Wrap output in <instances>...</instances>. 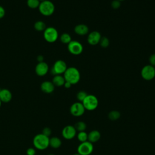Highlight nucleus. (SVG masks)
I'll return each instance as SVG.
<instances>
[{
	"label": "nucleus",
	"mask_w": 155,
	"mask_h": 155,
	"mask_svg": "<svg viewBox=\"0 0 155 155\" xmlns=\"http://www.w3.org/2000/svg\"><path fill=\"white\" fill-rule=\"evenodd\" d=\"M118 1H124V0H118Z\"/></svg>",
	"instance_id": "nucleus-39"
},
{
	"label": "nucleus",
	"mask_w": 155,
	"mask_h": 155,
	"mask_svg": "<svg viewBox=\"0 0 155 155\" xmlns=\"http://www.w3.org/2000/svg\"><path fill=\"white\" fill-rule=\"evenodd\" d=\"M111 7L113 9H118L120 7V1L118 0H114L111 2Z\"/></svg>",
	"instance_id": "nucleus-28"
},
{
	"label": "nucleus",
	"mask_w": 155,
	"mask_h": 155,
	"mask_svg": "<svg viewBox=\"0 0 155 155\" xmlns=\"http://www.w3.org/2000/svg\"><path fill=\"white\" fill-rule=\"evenodd\" d=\"M65 82V80L64 79V77L61 76V74L54 75L52 80V82L54 84V85L57 87L63 86L64 85Z\"/></svg>",
	"instance_id": "nucleus-18"
},
{
	"label": "nucleus",
	"mask_w": 155,
	"mask_h": 155,
	"mask_svg": "<svg viewBox=\"0 0 155 155\" xmlns=\"http://www.w3.org/2000/svg\"><path fill=\"white\" fill-rule=\"evenodd\" d=\"M54 87L55 86L52 82L44 81L41 85V89L44 93L50 94L53 92L54 90Z\"/></svg>",
	"instance_id": "nucleus-14"
},
{
	"label": "nucleus",
	"mask_w": 155,
	"mask_h": 155,
	"mask_svg": "<svg viewBox=\"0 0 155 155\" xmlns=\"http://www.w3.org/2000/svg\"><path fill=\"white\" fill-rule=\"evenodd\" d=\"M5 9L4 8V7L0 5V19L2 18L5 16Z\"/></svg>",
	"instance_id": "nucleus-32"
},
{
	"label": "nucleus",
	"mask_w": 155,
	"mask_h": 155,
	"mask_svg": "<svg viewBox=\"0 0 155 155\" xmlns=\"http://www.w3.org/2000/svg\"><path fill=\"white\" fill-rule=\"evenodd\" d=\"M77 131L73 125H67L62 130V136L63 137L67 140L73 139L76 135Z\"/></svg>",
	"instance_id": "nucleus-11"
},
{
	"label": "nucleus",
	"mask_w": 155,
	"mask_h": 155,
	"mask_svg": "<svg viewBox=\"0 0 155 155\" xmlns=\"http://www.w3.org/2000/svg\"><path fill=\"white\" fill-rule=\"evenodd\" d=\"M38 8L40 13L42 15L47 16L51 15L54 13L55 9L54 4L49 0L41 2Z\"/></svg>",
	"instance_id": "nucleus-3"
},
{
	"label": "nucleus",
	"mask_w": 155,
	"mask_h": 155,
	"mask_svg": "<svg viewBox=\"0 0 155 155\" xmlns=\"http://www.w3.org/2000/svg\"><path fill=\"white\" fill-rule=\"evenodd\" d=\"M27 155H35L36 150L33 148H29L27 150Z\"/></svg>",
	"instance_id": "nucleus-31"
},
{
	"label": "nucleus",
	"mask_w": 155,
	"mask_h": 155,
	"mask_svg": "<svg viewBox=\"0 0 155 155\" xmlns=\"http://www.w3.org/2000/svg\"><path fill=\"white\" fill-rule=\"evenodd\" d=\"M74 30L77 35L83 36L88 33L89 29L88 26L85 24H78L75 26Z\"/></svg>",
	"instance_id": "nucleus-17"
},
{
	"label": "nucleus",
	"mask_w": 155,
	"mask_h": 155,
	"mask_svg": "<svg viewBox=\"0 0 155 155\" xmlns=\"http://www.w3.org/2000/svg\"><path fill=\"white\" fill-rule=\"evenodd\" d=\"M85 110L88 111H93L95 110L99 104L97 98L93 94H88L86 97L82 102Z\"/></svg>",
	"instance_id": "nucleus-4"
},
{
	"label": "nucleus",
	"mask_w": 155,
	"mask_h": 155,
	"mask_svg": "<svg viewBox=\"0 0 155 155\" xmlns=\"http://www.w3.org/2000/svg\"><path fill=\"white\" fill-rule=\"evenodd\" d=\"M46 1V0H39L40 2H42V1Z\"/></svg>",
	"instance_id": "nucleus-37"
},
{
	"label": "nucleus",
	"mask_w": 155,
	"mask_h": 155,
	"mask_svg": "<svg viewBox=\"0 0 155 155\" xmlns=\"http://www.w3.org/2000/svg\"><path fill=\"white\" fill-rule=\"evenodd\" d=\"M142 78L146 81H151L155 77V68L151 65H145L141 70Z\"/></svg>",
	"instance_id": "nucleus-7"
},
{
	"label": "nucleus",
	"mask_w": 155,
	"mask_h": 155,
	"mask_svg": "<svg viewBox=\"0 0 155 155\" xmlns=\"http://www.w3.org/2000/svg\"><path fill=\"white\" fill-rule=\"evenodd\" d=\"M120 113L119 111H118L117 110L111 111L108 113V118L112 121L117 120L120 117Z\"/></svg>",
	"instance_id": "nucleus-22"
},
{
	"label": "nucleus",
	"mask_w": 155,
	"mask_h": 155,
	"mask_svg": "<svg viewBox=\"0 0 155 155\" xmlns=\"http://www.w3.org/2000/svg\"><path fill=\"white\" fill-rule=\"evenodd\" d=\"M149 61L151 65L153 67L155 66V54H153L150 56Z\"/></svg>",
	"instance_id": "nucleus-30"
},
{
	"label": "nucleus",
	"mask_w": 155,
	"mask_h": 155,
	"mask_svg": "<svg viewBox=\"0 0 155 155\" xmlns=\"http://www.w3.org/2000/svg\"><path fill=\"white\" fill-rule=\"evenodd\" d=\"M64 77L65 81L73 85L79 82L81 78V74L79 71L76 68L71 67L67 68L64 73Z\"/></svg>",
	"instance_id": "nucleus-1"
},
{
	"label": "nucleus",
	"mask_w": 155,
	"mask_h": 155,
	"mask_svg": "<svg viewBox=\"0 0 155 155\" xmlns=\"http://www.w3.org/2000/svg\"><path fill=\"white\" fill-rule=\"evenodd\" d=\"M78 140L81 142H84L88 140V134L84 131H80L77 134Z\"/></svg>",
	"instance_id": "nucleus-23"
},
{
	"label": "nucleus",
	"mask_w": 155,
	"mask_h": 155,
	"mask_svg": "<svg viewBox=\"0 0 155 155\" xmlns=\"http://www.w3.org/2000/svg\"><path fill=\"white\" fill-rule=\"evenodd\" d=\"M64 87H65V88H70V87H71V84L70 82L65 81V83H64Z\"/></svg>",
	"instance_id": "nucleus-33"
},
{
	"label": "nucleus",
	"mask_w": 155,
	"mask_h": 155,
	"mask_svg": "<svg viewBox=\"0 0 155 155\" xmlns=\"http://www.w3.org/2000/svg\"><path fill=\"white\" fill-rule=\"evenodd\" d=\"M42 133L43 134H44L45 136H47V137H49L51 134V130L50 128L48 127H45L43 130H42Z\"/></svg>",
	"instance_id": "nucleus-29"
},
{
	"label": "nucleus",
	"mask_w": 155,
	"mask_h": 155,
	"mask_svg": "<svg viewBox=\"0 0 155 155\" xmlns=\"http://www.w3.org/2000/svg\"><path fill=\"white\" fill-rule=\"evenodd\" d=\"M154 68H155V67H154Z\"/></svg>",
	"instance_id": "nucleus-41"
},
{
	"label": "nucleus",
	"mask_w": 155,
	"mask_h": 155,
	"mask_svg": "<svg viewBox=\"0 0 155 155\" xmlns=\"http://www.w3.org/2000/svg\"><path fill=\"white\" fill-rule=\"evenodd\" d=\"M85 109L82 102H77L73 103L70 108V113L75 117H79L82 116L85 113Z\"/></svg>",
	"instance_id": "nucleus-9"
},
{
	"label": "nucleus",
	"mask_w": 155,
	"mask_h": 155,
	"mask_svg": "<svg viewBox=\"0 0 155 155\" xmlns=\"http://www.w3.org/2000/svg\"><path fill=\"white\" fill-rule=\"evenodd\" d=\"M48 64L43 61L38 62L35 67V71L38 76H44L48 73Z\"/></svg>",
	"instance_id": "nucleus-13"
},
{
	"label": "nucleus",
	"mask_w": 155,
	"mask_h": 155,
	"mask_svg": "<svg viewBox=\"0 0 155 155\" xmlns=\"http://www.w3.org/2000/svg\"><path fill=\"white\" fill-rule=\"evenodd\" d=\"M62 142L58 137H52L49 140V146L53 148H58L61 147Z\"/></svg>",
	"instance_id": "nucleus-19"
},
{
	"label": "nucleus",
	"mask_w": 155,
	"mask_h": 155,
	"mask_svg": "<svg viewBox=\"0 0 155 155\" xmlns=\"http://www.w3.org/2000/svg\"><path fill=\"white\" fill-rule=\"evenodd\" d=\"M60 40L62 43L67 44H68L72 41L71 36L69 34L66 33L61 35V36L60 37Z\"/></svg>",
	"instance_id": "nucleus-25"
},
{
	"label": "nucleus",
	"mask_w": 155,
	"mask_h": 155,
	"mask_svg": "<svg viewBox=\"0 0 155 155\" xmlns=\"http://www.w3.org/2000/svg\"><path fill=\"white\" fill-rule=\"evenodd\" d=\"M12 94L11 91L8 89H1L0 91V100L2 102L7 103L11 101Z\"/></svg>",
	"instance_id": "nucleus-15"
},
{
	"label": "nucleus",
	"mask_w": 155,
	"mask_h": 155,
	"mask_svg": "<svg viewBox=\"0 0 155 155\" xmlns=\"http://www.w3.org/2000/svg\"><path fill=\"white\" fill-rule=\"evenodd\" d=\"M101 38V33L97 31H93L90 32L87 37V42L91 45H95L99 43Z\"/></svg>",
	"instance_id": "nucleus-12"
},
{
	"label": "nucleus",
	"mask_w": 155,
	"mask_h": 155,
	"mask_svg": "<svg viewBox=\"0 0 155 155\" xmlns=\"http://www.w3.org/2000/svg\"><path fill=\"white\" fill-rule=\"evenodd\" d=\"M34 28L38 31H44L47 27L44 22L42 21H38L35 23Z\"/></svg>",
	"instance_id": "nucleus-20"
},
{
	"label": "nucleus",
	"mask_w": 155,
	"mask_h": 155,
	"mask_svg": "<svg viewBox=\"0 0 155 155\" xmlns=\"http://www.w3.org/2000/svg\"><path fill=\"white\" fill-rule=\"evenodd\" d=\"M1 104H2V102H1V100H0V107H1Z\"/></svg>",
	"instance_id": "nucleus-36"
},
{
	"label": "nucleus",
	"mask_w": 155,
	"mask_h": 155,
	"mask_svg": "<svg viewBox=\"0 0 155 155\" xmlns=\"http://www.w3.org/2000/svg\"><path fill=\"white\" fill-rule=\"evenodd\" d=\"M49 137H47L42 133L36 134L33 140L34 147L39 150H44L49 146Z\"/></svg>",
	"instance_id": "nucleus-2"
},
{
	"label": "nucleus",
	"mask_w": 155,
	"mask_h": 155,
	"mask_svg": "<svg viewBox=\"0 0 155 155\" xmlns=\"http://www.w3.org/2000/svg\"><path fill=\"white\" fill-rule=\"evenodd\" d=\"M74 127L76 130L79 132L84 131L87 128V125L83 121H79V122H76Z\"/></svg>",
	"instance_id": "nucleus-21"
},
{
	"label": "nucleus",
	"mask_w": 155,
	"mask_h": 155,
	"mask_svg": "<svg viewBox=\"0 0 155 155\" xmlns=\"http://www.w3.org/2000/svg\"><path fill=\"white\" fill-rule=\"evenodd\" d=\"M93 145L89 141L81 142L77 148V151L80 155H90L93 151Z\"/></svg>",
	"instance_id": "nucleus-6"
},
{
	"label": "nucleus",
	"mask_w": 155,
	"mask_h": 155,
	"mask_svg": "<svg viewBox=\"0 0 155 155\" xmlns=\"http://www.w3.org/2000/svg\"><path fill=\"white\" fill-rule=\"evenodd\" d=\"M1 88H0V91H1Z\"/></svg>",
	"instance_id": "nucleus-40"
},
{
	"label": "nucleus",
	"mask_w": 155,
	"mask_h": 155,
	"mask_svg": "<svg viewBox=\"0 0 155 155\" xmlns=\"http://www.w3.org/2000/svg\"><path fill=\"white\" fill-rule=\"evenodd\" d=\"M68 51L74 55H79L83 51V46L81 43L77 41H71L67 47Z\"/></svg>",
	"instance_id": "nucleus-10"
},
{
	"label": "nucleus",
	"mask_w": 155,
	"mask_h": 155,
	"mask_svg": "<svg viewBox=\"0 0 155 155\" xmlns=\"http://www.w3.org/2000/svg\"><path fill=\"white\" fill-rule=\"evenodd\" d=\"M73 155H80L78 153H74V154H73Z\"/></svg>",
	"instance_id": "nucleus-35"
},
{
	"label": "nucleus",
	"mask_w": 155,
	"mask_h": 155,
	"mask_svg": "<svg viewBox=\"0 0 155 155\" xmlns=\"http://www.w3.org/2000/svg\"><path fill=\"white\" fill-rule=\"evenodd\" d=\"M37 60L39 62H43L44 61V57L42 55H39L37 57Z\"/></svg>",
	"instance_id": "nucleus-34"
},
{
	"label": "nucleus",
	"mask_w": 155,
	"mask_h": 155,
	"mask_svg": "<svg viewBox=\"0 0 155 155\" xmlns=\"http://www.w3.org/2000/svg\"><path fill=\"white\" fill-rule=\"evenodd\" d=\"M101 138V133L99 131L94 130L88 134V141L91 143L97 142Z\"/></svg>",
	"instance_id": "nucleus-16"
},
{
	"label": "nucleus",
	"mask_w": 155,
	"mask_h": 155,
	"mask_svg": "<svg viewBox=\"0 0 155 155\" xmlns=\"http://www.w3.org/2000/svg\"><path fill=\"white\" fill-rule=\"evenodd\" d=\"M40 2L39 0H27V4L28 7L34 9L39 7Z\"/></svg>",
	"instance_id": "nucleus-24"
},
{
	"label": "nucleus",
	"mask_w": 155,
	"mask_h": 155,
	"mask_svg": "<svg viewBox=\"0 0 155 155\" xmlns=\"http://www.w3.org/2000/svg\"><path fill=\"white\" fill-rule=\"evenodd\" d=\"M99 44L102 48H107L108 47L110 44V41L109 39L106 36H103L101 37V40L99 41Z\"/></svg>",
	"instance_id": "nucleus-26"
},
{
	"label": "nucleus",
	"mask_w": 155,
	"mask_h": 155,
	"mask_svg": "<svg viewBox=\"0 0 155 155\" xmlns=\"http://www.w3.org/2000/svg\"><path fill=\"white\" fill-rule=\"evenodd\" d=\"M67 68V64L64 61L58 60L54 62L51 70V73L53 75L61 74L65 73Z\"/></svg>",
	"instance_id": "nucleus-8"
},
{
	"label": "nucleus",
	"mask_w": 155,
	"mask_h": 155,
	"mask_svg": "<svg viewBox=\"0 0 155 155\" xmlns=\"http://www.w3.org/2000/svg\"><path fill=\"white\" fill-rule=\"evenodd\" d=\"M48 155H54V154H48Z\"/></svg>",
	"instance_id": "nucleus-38"
},
{
	"label": "nucleus",
	"mask_w": 155,
	"mask_h": 155,
	"mask_svg": "<svg viewBox=\"0 0 155 155\" xmlns=\"http://www.w3.org/2000/svg\"><path fill=\"white\" fill-rule=\"evenodd\" d=\"M88 95V94L84 91H79L76 95V97L78 99V100L79 102H82L84 101V99L86 97V96Z\"/></svg>",
	"instance_id": "nucleus-27"
},
{
	"label": "nucleus",
	"mask_w": 155,
	"mask_h": 155,
	"mask_svg": "<svg viewBox=\"0 0 155 155\" xmlns=\"http://www.w3.org/2000/svg\"><path fill=\"white\" fill-rule=\"evenodd\" d=\"M58 32L53 27H48L44 31V38L45 40L50 43L54 42L58 38Z\"/></svg>",
	"instance_id": "nucleus-5"
}]
</instances>
